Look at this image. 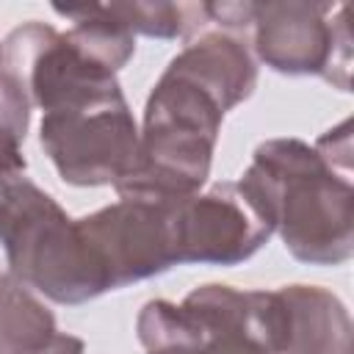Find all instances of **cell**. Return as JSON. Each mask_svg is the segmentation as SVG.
I'll return each instance as SVG.
<instances>
[{"instance_id": "7a4b0ae2", "label": "cell", "mask_w": 354, "mask_h": 354, "mask_svg": "<svg viewBox=\"0 0 354 354\" xmlns=\"http://www.w3.org/2000/svg\"><path fill=\"white\" fill-rule=\"evenodd\" d=\"M263 207L285 249L307 266H337L354 252V185L301 138L257 144L238 180Z\"/></svg>"}, {"instance_id": "7c38bea8", "label": "cell", "mask_w": 354, "mask_h": 354, "mask_svg": "<svg viewBox=\"0 0 354 354\" xmlns=\"http://www.w3.org/2000/svg\"><path fill=\"white\" fill-rule=\"evenodd\" d=\"M108 14L122 22L133 36L152 39H191L207 22L205 3H105Z\"/></svg>"}, {"instance_id": "9a60e30c", "label": "cell", "mask_w": 354, "mask_h": 354, "mask_svg": "<svg viewBox=\"0 0 354 354\" xmlns=\"http://www.w3.org/2000/svg\"><path fill=\"white\" fill-rule=\"evenodd\" d=\"M348 127H351V122H343L337 130H329L326 136H321L313 144L332 166H337L343 171H348V166H351V136H348Z\"/></svg>"}, {"instance_id": "8992f818", "label": "cell", "mask_w": 354, "mask_h": 354, "mask_svg": "<svg viewBox=\"0 0 354 354\" xmlns=\"http://www.w3.org/2000/svg\"><path fill=\"white\" fill-rule=\"evenodd\" d=\"M39 141L69 185H116L136 163L138 124L124 94L41 116Z\"/></svg>"}, {"instance_id": "30bf717a", "label": "cell", "mask_w": 354, "mask_h": 354, "mask_svg": "<svg viewBox=\"0 0 354 354\" xmlns=\"http://www.w3.org/2000/svg\"><path fill=\"white\" fill-rule=\"evenodd\" d=\"M277 299V354H354L346 304L318 285H285Z\"/></svg>"}, {"instance_id": "5b68a950", "label": "cell", "mask_w": 354, "mask_h": 354, "mask_svg": "<svg viewBox=\"0 0 354 354\" xmlns=\"http://www.w3.org/2000/svg\"><path fill=\"white\" fill-rule=\"evenodd\" d=\"M343 3H254V55L279 75H318L340 91L351 86V33Z\"/></svg>"}, {"instance_id": "3957f363", "label": "cell", "mask_w": 354, "mask_h": 354, "mask_svg": "<svg viewBox=\"0 0 354 354\" xmlns=\"http://www.w3.org/2000/svg\"><path fill=\"white\" fill-rule=\"evenodd\" d=\"M0 246L11 277L55 304H83L108 290L77 218L28 177L0 185Z\"/></svg>"}, {"instance_id": "e0dca14e", "label": "cell", "mask_w": 354, "mask_h": 354, "mask_svg": "<svg viewBox=\"0 0 354 354\" xmlns=\"http://www.w3.org/2000/svg\"><path fill=\"white\" fill-rule=\"evenodd\" d=\"M0 66H3V44H0Z\"/></svg>"}, {"instance_id": "2e32d148", "label": "cell", "mask_w": 354, "mask_h": 354, "mask_svg": "<svg viewBox=\"0 0 354 354\" xmlns=\"http://www.w3.org/2000/svg\"><path fill=\"white\" fill-rule=\"evenodd\" d=\"M147 354H185V351H147Z\"/></svg>"}, {"instance_id": "6da1fadb", "label": "cell", "mask_w": 354, "mask_h": 354, "mask_svg": "<svg viewBox=\"0 0 354 354\" xmlns=\"http://www.w3.org/2000/svg\"><path fill=\"white\" fill-rule=\"evenodd\" d=\"M257 86L246 41L224 30H199L169 61L144 105L138 155L113 185L119 199L174 205L202 191L224 113Z\"/></svg>"}, {"instance_id": "5bb4252c", "label": "cell", "mask_w": 354, "mask_h": 354, "mask_svg": "<svg viewBox=\"0 0 354 354\" xmlns=\"http://www.w3.org/2000/svg\"><path fill=\"white\" fill-rule=\"evenodd\" d=\"M30 100L25 88L0 66V133H8L19 141L28 136L30 124Z\"/></svg>"}, {"instance_id": "52a82bcc", "label": "cell", "mask_w": 354, "mask_h": 354, "mask_svg": "<svg viewBox=\"0 0 354 354\" xmlns=\"http://www.w3.org/2000/svg\"><path fill=\"white\" fill-rule=\"evenodd\" d=\"M3 69L41 113L119 94L116 72L97 61L69 30L25 22L3 41Z\"/></svg>"}, {"instance_id": "4fadbf2b", "label": "cell", "mask_w": 354, "mask_h": 354, "mask_svg": "<svg viewBox=\"0 0 354 354\" xmlns=\"http://www.w3.org/2000/svg\"><path fill=\"white\" fill-rule=\"evenodd\" d=\"M55 14L72 19L69 33L111 72H119L136 53V36L116 22L105 6H53Z\"/></svg>"}, {"instance_id": "277c9868", "label": "cell", "mask_w": 354, "mask_h": 354, "mask_svg": "<svg viewBox=\"0 0 354 354\" xmlns=\"http://www.w3.org/2000/svg\"><path fill=\"white\" fill-rule=\"evenodd\" d=\"M136 332L147 351L277 354L274 290L202 285L180 304L152 299L141 307Z\"/></svg>"}, {"instance_id": "8fae6325", "label": "cell", "mask_w": 354, "mask_h": 354, "mask_svg": "<svg viewBox=\"0 0 354 354\" xmlns=\"http://www.w3.org/2000/svg\"><path fill=\"white\" fill-rule=\"evenodd\" d=\"M0 354H86V343L61 332L28 285L0 274Z\"/></svg>"}, {"instance_id": "ba28073f", "label": "cell", "mask_w": 354, "mask_h": 354, "mask_svg": "<svg viewBox=\"0 0 354 354\" xmlns=\"http://www.w3.org/2000/svg\"><path fill=\"white\" fill-rule=\"evenodd\" d=\"M177 266H238L249 260L274 227L241 183H216L171 205Z\"/></svg>"}, {"instance_id": "9c48e42d", "label": "cell", "mask_w": 354, "mask_h": 354, "mask_svg": "<svg viewBox=\"0 0 354 354\" xmlns=\"http://www.w3.org/2000/svg\"><path fill=\"white\" fill-rule=\"evenodd\" d=\"M108 290L158 277L177 266L171 205L119 199L77 218Z\"/></svg>"}]
</instances>
